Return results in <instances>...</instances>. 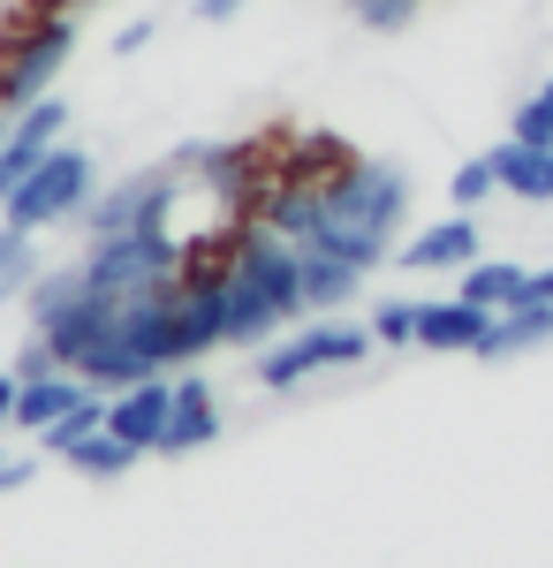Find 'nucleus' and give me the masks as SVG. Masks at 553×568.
I'll use <instances>...</instances> for the list:
<instances>
[{"label": "nucleus", "instance_id": "1", "mask_svg": "<svg viewBox=\"0 0 553 568\" xmlns=\"http://www.w3.org/2000/svg\"><path fill=\"white\" fill-rule=\"evenodd\" d=\"M220 265H228V349H265L281 326L311 318L303 251L289 235H273L265 220H235L220 235Z\"/></svg>", "mask_w": 553, "mask_h": 568}, {"label": "nucleus", "instance_id": "2", "mask_svg": "<svg viewBox=\"0 0 553 568\" xmlns=\"http://www.w3.org/2000/svg\"><path fill=\"white\" fill-rule=\"evenodd\" d=\"M402 220H410V175L394 160H334L319 175V235L303 251H334V258L380 273L394 258Z\"/></svg>", "mask_w": 553, "mask_h": 568}, {"label": "nucleus", "instance_id": "3", "mask_svg": "<svg viewBox=\"0 0 553 568\" xmlns=\"http://www.w3.org/2000/svg\"><path fill=\"white\" fill-rule=\"evenodd\" d=\"M372 349H380L372 318H311V326H296L289 342L258 349V387L289 394V387H303V379H319V372H349V364H364Z\"/></svg>", "mask_w": 553, "mask_h": 568}, {"label": "nucleus", "instance_id": "4", "mask_svg": "<svg viewBox=\"0 0 553 568\" xmlns=\"http://www.w3.org/2000/svg\"><path fill=\"white\" fill-rule=\"evenodd\" d=\"M69 53H77V16H69V8H39L31 23H16V31L0 39V114L39 106Z\"/></svg>", "mask_w": 553, "mask_h": 568}, {"label": "nucleus", "instance_id": "5", "mask_svg": "<svg viewBox=\"0 0 553 568\" xmlns=\"http://www.w3.org/2000/svg\"><path fill=\"white\" fill-rule=\"evenodd\" d=\"M190 265V243L174 227H129V235H99L84 251V281L99 296H152Z\"/></svg>", "mask_w": 553, "mask_h": 568}, {"label": "nucleus", "instance_id": "6", "mask_svg": "<svg viewBox=\"0 0 553 568\" xmlns=\"http://www.w3.org/2000/svg\"><path fill=\"white\" fill-rule=\"evenodd\" d=\"M99 197V168H91V152L77 144H53L39 168L23 175V190L0 205V220H16V227H53V220H84V205Z\"/></svg>", "mask_w": 553, "mask_h": 568}, {"label": "nucleus", "instance_id": "7", "mask_svg": "<svg viewBox=\"0 0 553 568\" xmlns=\"http://www.w3.org/2000/svg\"><path fill=\"white\" fill-rule=\"evenodd\" d=\"M61 122H69V106L46 91L39 106H23V114H8V136H0V205L23 190V175L39 168L46 152L61 144Z\"/></svg>", "mask_w": 553, "mask_h": 568}, {"label": "nucleus", "instance_id": "8", "mask_svg": "<svg viewBox=\"0 0 553 568\" xmlns=\"http://www.w3.org/2000/svg\"><path fill=\"white\" fill-rule=\"evenodd\" d=\"M220 439V394L198 379V372H182L174 379V409H168V433H160V447L152 455H168V463H182V455H198V447H213Z\"/></svg>", "mask_w": 553, "mask_h": 568}, {"label": "nucleus", "instance_id": "9", "mask_svg": "<svg viewBox=\"0 0 553 568\" xmlns=\"http://www.w3.org/2000/svg\"><path fill=\"white\" fill-rule=\"evenodd\" d=\"M168 409H174V379L160 372V379H137V387L107 394V433H122L129 447H160V433H168Z\"/></svg>", "mask_w": 553, "mask_h": 568}, {"label": "nucleus", "instance_id": "10", "mask_svg": "<svg viewBox=\"0 0 553 568\" xmlns=\"http://www.w3.org/2000/svg\"><path fill=\"white\" fill-rule=\"evenodd\" d=\"M493 334V311L470 304V296H440V304L418 311V349H440V356H477Z\"/></svg>", "mask_w": 553, "mask_h": 568}, {"label": "nucleus", "instance_id": "11", "mask_svg": "<svg viewBox=\"0 0 553 568\" xmlns=\"http://www.w3.org/2000/svg\"><path fill=\"white\" fill-rule=\"evenodd\" d=\"M394 258L410 265V273H463L477 258V220L455 213V220H440V227H418V243H402Z\"/></svg>", "mask_w": 553, "mask_h": 568}, {"label": "nucleus", "instance_id": "12", "mask_svg": "<svg viewBox=\"0 0 553 568\" xmlns=\"http://www.w3.org/2000/svg\"><path fill=\"white\" fill-rule=\"evenodd\" d=\"M84 394H91L84 372H69V364H61V372H46V379H16V417H8V425H16V433H46V425H53V417H69Z\"/></svg>", "mask_w": 553, "mask_h": 568}, {"label": "nucleus", "instance_id": "13", "mask_svg": "<svg viewBox=\"0 0 553 568\" xmlns=\"http://www.w3.org/2000/svg\"><path fill=\"white\" fill-rule=\"evenodd\" d=\"M485 160H493V175H501L509 197H523V205H553V152H546V144L509 136V144H493Z\"/></svg>", "mask_w": 553, "mask_h": 568}, {"label": "nucleus", "instance_id": "14", "mask_svg": "<svg viewBox=\"0 0 553 568\" xmlns=\"http://www.w3.org/2000/svg\"><path fill=\"white\" fill-rule=\"evenodd\" d=\"M553 342V304H509L493 311V334H485V364H501V356H523V349H546Z\"/></svg>", "mask_w": 553, "mask_h": 568}, {"label": "nucleus", "instance_id": "15", "mask_svg": "<svg viewBox=\"0 0 553 568\" xmlns=\"http://www.w3.org/2000/svg\"><path fill=\"white\" fill-rule=\"evenodd\" d=\"M364 281H372L364 265L334 258V251H303V304H311V311H341Z\"/></svg>", "mask_w": 553, "mask_h": 568}, {"label": "nucleus", "instance_id": "16", "mask_svg": "<svg viewBox=\"0 0 553 568\" xmlns=\"http://www.w3.org/2000/svg\"><path fill=\"white\" fill-rule=\"evenodd\" d=\"M455 296H470V304H485V311H509L515 296H523V265H509V258H470Z\"/></svg>", "mask_w": 553, "mask_h": 568}, {"label": "nucleus", "instance_id": "17", "mask_svg": "<svg viewBox=\"0 0 553 568\" xmlns=\"http://www.w3.org/2000/svg\"><path fill=\"white\" fill-rule=\"evenodd\" d=\"M137 455H144V447H129L122 433H107V425H99V433L77 439L61 463H69V470H84V478H122V470H137Z\"/></svg>", "mask_w": 553, "mask_h": 568}, {"label": "nucleus", "instance_id": "18", "mask_svg": "<svg viewBox=\"0 0 553 568\" xmlns=\"http://www.w3.org/2000/svg\"><path fill=\"white\" fill-rule=\"evenodd\" d=\"M31 281H39V243H31V227L0 220V304H8V296H31Z\"/></svg>", "mask_w": 553, "mask_h": 568}, {"label": "nucleus", "instance_id": "19", "mask_svg": "<svg viewBox=\"0 0 553 568\" xmlns=\"http://www.w3.org/2000/svg\"><path fill=\"white\" fill-rule=\"evenodd\" d=\"M99 425H107V394L91 387L84 402L69 409V417H53V425H46V433H39V447H46V455H69V447H77V439H91Z\"/></svg>", "mask_w": 553, "mask_h": 568}, {"label": "nucleus", "instance_id": "20", "mask_svg": "<svg viewBox=\"0 0 553 568\" xmlns=\"http://www.w3.org/2000/svg\"><path fill=\"white\" fill-rule=\"evenodd\" d=\"M349 8H356V23H364L372 39H402V31L418 23L425 0H349Z\"/></svg>", "mask_w": 553, "mask_h": 568}, {"label": "nucleus", "instance_id": "21", "mask_svg": "<svg viewBox=\"0 0 553 568\" xmlns=\"http://www.w3.org/2000/svg\"><path fill=\"white\" fill-rule=\"evenodd\" d=\"M509 136H523V144H546V152H553V77L509 114Z\"/></svg>", "mask_w": 553, "mask_h": 568}, {"label": "nucleus", "instance_id": "22", "mask_svg": "<svg viewBox=\"0 0 553 568\" xmlns=\"http://www.w3.org/2000/svg\"><path fill=\"white\" fill-rule=\"evenodd\" d=\"M493 190H501V175H493V160H485V152H477V160H463V168L448 175V197H455V213H477Z\"/></svg>", "mask_w": 553, "mask_h": 568}, {"label": "nucleus", "instance_id": "23", "mask_svg": "<svg viewBox=\"0 0 553 568\" xmlns=\"http://www.w3.org/2000/svg\"><path fill=\"white\" fill-rule=\"evenodd\" d=\"M418 311H425V304H410V296H394V304L372 311V334H380V349H418Z\"/></svg>", "mask_w": 553, "mask_h": 568}, {"label": "nucleus", "instance_id": "24", "mask_svg": "<svg viewBox=\"0 0 553 568\" xmlns=\"http://www.w3.org/2000/svg\"><path fill=\"white\" fill-rule=\"evenodd\" d=\"M515 304H553V265L523 273V296H515Z\"/></svg>", "mask_w": 553, "mask_h": 568}, {"label": "nucleus", "instance_id": "25", "mask_svg": "<svg viewBox=\"0 0 553 568\" xmlns=\"http://www.w3.org/2000/svg\"><path fill=\"white\" fill-rule=\"evenodd\" d=\"M144 45H152V23H122L114 31V53H144Z\"/></svg>", "mask_w": 553, "mask_h": 568}, {"label": "nucleus", "instance_id": "26", "mask_svg": "<svg viewBox=\"0 0 553 568\" xmlns=\"http://www.w3.org/2000/svg\"><path fill=\"white\" fill-rule=\"evenodd\" d=\"M235 8H251V0H198V23H228Z\"/></svg>", "mask_w": 553, "mask_h": 568}, {"label": "nucleus", "instance_id": "27", "mask_svg": "<svg viewBox=\"0 0 553 568\" xmlns=\"http://www.w3.org/2000/svg\"><path fill=\"white\" fill-rule=\"evenodd\" d=\"M16 417V372H0V425Z\"/></svg>", "mask_w": 553, "mask_h": 568}, {"label": "nucleus", "instance_id": "28", "mask_svg": "<svg viewBox=\"0 0 553 568\" xmlns=\"http://www.w3.org/2000/svg\"><path fill=\"white\" fill-rule=\"evenodd\" d=\"M0 136H8V114H0Z\"/></svg>", "mask_w": 553, "mask_h": 568}, {"label": "nucleus", "instance_id": "29", "mask_svg": "<svg viewBox=\"0 0 553 568\" xmlns=\"http://www.w3.org/2000/svg\"><path fill=\"white\" fill-rule=\"evenodd\" d=\"M69 8H91V0H69Z\"/></svg>", "mask_w": 553, "mask_h": 568}]
</instances>
